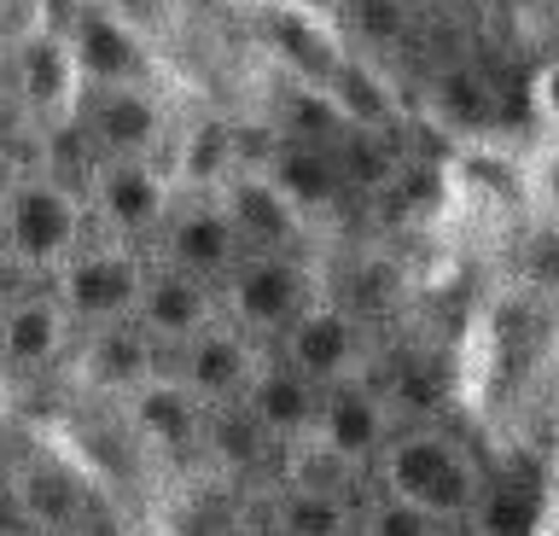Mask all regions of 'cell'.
<instances>
[{
  "instance_id": "1",
  "label": "cell",
  "mask_w": 559,
  "mask_h": 536,
  "mask_svg": "<svg viewBox=\"0 0 559 536\" xmlns=\"http://www.w3.org/2000/svg\"><path fill=\"white\" fill-rule=\"evenodd\" d=\"M379 490L431 513L437 525L461 531L484 501V466L478 455L443 426H402L379 455Z\"/></svg>"
},
{
  "instance_id": "2",
  "label": "cell",
  "mask_w": 559,
  "mask_h": 536,
  "mask_svg": "<svg viewBox=\"0 0 559 536\" xmlns=\"http://www.w3.org/2000/svg\"><path fill=\"white\" fill-rule=\"evenodd\" d=\"M0 228H7V263L17 274L52 281V274L94 239V211H87L82 187L35 169V176L17 187V199L0 211Z\"/></svg>"
},
{
  "instance_id": "3",
  "label": "cell",
  "mask_w": 559,
  "mask_h": 536,
  "mask_svg": "<svg viewBox=\"0 0 559 536\" xmlns=\"http://www.w3.org/2000/svg\"><path fill=\"white\" fill-rule=\"evenodd\" d=\"M146 281H152V251L146 246L94 234L47 286L59 291V303L70 309L76 333H94V326L134 321L140 315V298H146Z\"/></svg>"
},
{
  "instance_id": "4",
  "label": "cell",
  "mask_w": 559,
  "mask_h": 536,
  "mask_svg": "<svg viewBox=\"0 0 559 536\" xmlns=\"http://www.w3.org/2000/svg\"><path fill=\"white\" fill-rule=\"evenodd\" d=\"M321 298V274L304 251H245L239 269L222 281V315L262 344H280Z\"/></svg>"
},
{
  "instance_id": "5",
  "label": "cell",
  "mask_w": 559,
  "mask_h": 536,
  "mask_svg": "<svg viewBox=\"0 0 559 536\" xmlns=\"http://www.w3.org/2000/svg\"><path fill=\"white\" fill-rule=\"evenodd\" d=\"M82 193L99 234L129 239V246H157L181 187L164 158H87Z\"/></svg>"
},
{
  "instance_id": "6",
  "label": "cell",
  "mask_w": 559,
  "mask_h": 536,
  "mask_svg": "<svg viewBox=\"0 0 559 536\" xmlns=\"http://www.w3.org/2000/svg\"><path fill=\"white\" fill-rule=\"evenodd\" d=\"M64 41L76 47L87 88H134V82H164L152 36L140 29L117 0H70L59 12Z\"/></svg>"
},
{
  "instance_id": "7",
  "label": "cell",
  "mask_w": 559,
  "mask_h": 536,
  "mask_svg": "<svg viewBox=\"0 0 559 536\" xmlns=\"http://www.w3.org/2000/svg\"><path fill=\"white\" fill-rule=\"evenodd\" d=\"M87 106V76L64 29H47L24 53H12V111L29 134H70Z\"/></svg>"
},
{
  "instance_id": "8",
  "label": "cell",
  "mask_w": 559,
  "mask_h": 536,
  "mask_svg": "<svg viewBox=\"0 0 559 536\" xmlns=\"http://www.w3.org/2000/svg\"><path fill=\"white\" fill-rule=\"evenodd\" d=\"M274 356L292 361V368L304 379H314L321 391L349 385V379H373V333H367V321L338 298L309 303L292 333L274 344Z\"/></svg>"
},
{
  "instance_id": "9",
  "label": "cell",
  "mask_w": 559,
  "mask_h": 536,
  "mask_svg": "<svg viewBox=\"0 0 559 536\" xmlns=\"http://www.w3.org/2000/svg\"><path fill=\"white\" fill-rule=\"evenodd\" d=\"M94 158H169L175 111L164 82H134V88H87L82 123Z\"/></svg>"
},
{
  "instance_id": "10",
  "label": "cell",
  "mask_w": 559,
  "mask_h": 536,
  "mask_svg": "<svg viewBox=\"0 0 559 536\" xmlns=\"http://www.w3.org/2000/svg\"><path fill=\"white\" fill-rule=\"evenodd\" d=\"M262 368H269V344L251 338V333H245V326H234V321H216L210 333L192 338L187 350L169 356V373L181 379V385L199 396L210 414L239 408L245 396H251V385H257Z\"/></svg>"
},
{
  "instance_id": "11",
  "label": "cell",
  "mask_w": 559,
  "mask_h": 536,
  "mask_svg": "<svg viewBox=\"0 0 559 536\" xmlns=\"http://www.w3.org/2000/svg\"><path fill=\"white\" fill-rule=\"evenodd\" d=\"M239 257H245V239H239L234 216H227V204L216 193H181L169 222H164V234H157V246H152V263L181 269L192 281H210V286H222L239 269Z\"/></svg>"
},
{
  "instance_id": "12",
  "label": "cell",
  "mask_w": 559,
  "mask_h": 536,
  "mask_svg": "<svg viewBox=\"0 0 559 536\" xmlns=\"http://www.w3.org/2000/svg\"><path fill=\"white\" fill-rule=\"evenodd\" d=\"M7 478H12L17 508H24V525L35 536H70L99 508L94 484H87V473L64 455V449H47V443L24 449V455H12Z\"/></svg>"
},
{
  "instance_id": "13",
  "label": "cell",
  "mask_w": 559,
  "mask_h": 536,
  "mask_svg": "<svg viewBox=\"0 0 559 536\" xmlns=\"http://www.w3.org/2000/svg\"><path fill=\"white\" fill-rule=\"evenodd\" d=\"M64 368L87 396H117V403H129L140 385H152V379L169 368V356L140 321H117V326L82 333Z\"/></svg>"
},
{
  "instance_id": "14",
  "label": "cell",
  "mask_w": 559,
  "mask_h": 536,
  "mask_svg": "<svg viewBox=\"0 0 559 536\" xmlns=\"http://www.w3.org/2000/svg\"><path fill=\"white\" fill-rule=\"evenodd\" d=\"M216 199L227 204V216H234L245 251H304L309 246L314 216L280 187V176L269 164H239L234 176L222 181Z\"/></svg>"
},
{
  "instance_id": "15",
  "label": "cell",
  "mask_w": 559,
  "mask_h": 536,
  "mask_svg": "<svg viewBox=\"0 0 559 536\" xmlns=\"http://www.w3.org/2000/svg\"><path fill=\"white\" fill-rule=\"evenodd\" d=\"M76 321L59 303V291H24V298L0 303V373L12 379H35L47 368H64L70 350H76Z\"/></svg>"
},
{
  "instance_id": "16",
  "label": "cell",
  "mask_w": 559,
  "mask_h": 536,
  "mask_svg": "<svg viewBox=\"0 0 559 536\" xmlns=\"http://www.w3.org/2000/svg\"><path fill=\"white\" fill-rule=\"evenodd\" d=\"M321 403H326V391L314 385V379H304L292 361L269 356V368L257 373L251 396L239 403V420L251 426L262 443L297 449V443L314 438V426H321Z\"/></svg>"
},
{
  "instance_id": "17",
  "label": "cell",
  "mask_w": 559,
  "mask_h": 536,
  "mask_svg": "<svg viewBox=\"0 0 559 536\" xmlns=\"http://www.w3.org/2000/svg\"><path fill=\"white\" fill-rule=\"evenodd\" d=\"M391 438H396L391 403H384V391L373 385V379H349V385H332L326 391L314 443L332 449L344 466H356V473L379 466V455H384V443H391Z\"/></svg>"
},
{
  "instance_id": "18",
  "label": "cell",
  "mask_w": 559,
  "mask_h": 536,
  "mask_svg": "<svg viewBox=\"0 0 559 536\" xmlns=\"http://www.w3.org/2000/svg\"><path fill=\"white\" fill-rule=\"evenodd\" d=\"M146 333L164 344V356L175 350H187L199 333H210L222 315V286H210V281H192V274L181 269H164V263H152V281H146V298H140V315H134Z\"/></svg>"
},
{
  "instance_id": "19",
  "label": "cell",
  "mask_w": 559,
  "mask_h": 536,
  "mask_svg": "<svg viewBox=\"0 0 559 536\" xmlns=\"http://www.w3.org/2000/svg\"><path fill=\"white\" fill-rule=\"evenodd\" d=\"M169 176L181 193H222V181L234 176L239 164H257L251 152L239 146V123H227L222 111H199L187 123H175L169 141Z\"/></svg>"
},
{
  "instance_id": "20",
  "label": "cell",
  "mask_w": 559,
  "mask_h": 536,
  "mask_svg": "<svg viewBox=\"0 0 559 536\" xmlns=\"http://www.w3.org/2000/svg\"><path fill=\"white\" fill-rule=\"evenodd\" d=\"M122 414H129V431L146 449H157V455H187V449H199V438H204L210 408L164 368L152 385H140L129 403H122Z\"/></svg>"
},
{
  "instance_id": "21",
  "label": "cell",
  "mask_w": 559,
  "mask_h": 536,
  "mask_svg": "<svg viewBox=\"0 0 559 536\" xmlns=\"http://www.w3.org/2000/svg\"><path fill=\"white\" fill-rule=\"evenodd\" d=\"M280 176V187L304 204L309 216H321L332 211V199L344 193V146H321V141H280L274 134V146H269V158H262Z\"/></svg>"
},
{
  "instance_id": "22",
  "label": "cell",
  "mask_w": 559,
  "mask_h": 536,
  "mask_svg": "<svg viewBox=\"0 0 559 536\" xmlns=\"http://www.w3.org/2000/svg\"><path fill=\"white\" fill-rule=\"evenodd\" d=\"M280 536H356V513L344 496H321V490H280L274 508Z\"/></svg>"
},
{
  "instance_id": "23",
  "label": "cell",
  "mask_w": 559,
  "mask_h": 536,
  "mask_svg": "<svg viewBox=\"0 0 559 536\" xmlns=\"http://www.w3.org/2000/svg\"><path fill=\"white\" fill-rule=\"evenodd\" d=\"M519 187H524V199H531V211H536L542 228L559 234V134H542V141L524 152Z\"/></svg>"
},
{
  "instance_id": "24",
  "label": "cell",
  "mask_w": 559,
  "mask_h": 536,
  "mask_svg": "<svg viewBox=\"0 0 559 536\" xmlns=\"http://www.w3.org/2000/svg\"><path fill=\"white\" fill-rule=\"evenodd\" d=\"M431 111L443 117L454 129H478L489 123V111H496V99H489V82L472 76V71H443L431 82Z\"/></svg>"
},
{
  "instance_id": "25",
  "label": "cell",
  "mask_w": 559,
  "mask_h": 536,
  "mask_svg": "<svg viewBox=\"0 0 559 536\" xmlns=\"http://www.w3.org/2000/svg\"><path fill=\"white\" fill-rule=\"evenodd\" d=\"M443 531L449 525H437L431 513H419V508H408V501H396L384 490L356 513V536H443Z\"/></svg>"
},
{
  "instance_id": "26",
  "label": "cell",
  "mask_w": 559,
  "mask_h": 536,
  "mask_svg": "<svg viewBox=\"0 0 559 536\" xmlns=\"http://www.w3.org/2000/svg\"><path fill=\"white\" fill-rule=\"evenodd\" d=\"M338 12L361 41H396V36H408L419 0H338Z\"/></svg>"
},
{
  "instance_id": "27",
  "label": "cell",
  "mask_w": 559,
  "mask_h": 536,
  "mask_svg": "<svg viewBox=\"0 0 559 536\" xmlns=\"http://www.w3.org/2000/svg\"><path fill=\"white\" fill-rule=\"evenodd\" d=\"M47 29H59L52 0H0V47H7V53H24V47L41 41Z\"/></svg>"
},
{
  "instance_id": "28",
  "label": "cell",
  "mask_w": 559,
  "mask_h": 536,
  "mask_svg": "<svg viewBox=\"0 0 559 536\" xmlns=\"http://www.w3.org/2000/svg\"><path fill=\"white\" fill-rule=\"evenodd\" d=\"M524 111H531L536 134H559V53H548L524 82Z\"/></svg>"
},
{
  "instance_id": "29",
  "label": "cell",
  "mask_w": 559,
  "mask_h": 536,
  "mask_svg": "<svg viewBox=\"0 0 559 536\" xmlns=\"http://www.w3.org/2000/svg\"><path fill=\"white\" fill-rule=\"evenodd\" d=\"M29 176H35V169H29L24 152H17L12 141H0V211H7V204L17 199V187H24Z\"/></svg>"
},
{
  "instance_id": "30",
  "label": "cell",
  "mask_w": 559,
  "mask_h": 536,
  "mask_svg": "<svg viewBox=\"0 0 559 536\" xmlns=\"http://www.w3.org/2000/svg\"><path fill=\"white\" fill-rule=\"evenodd\" d=\"M24 508H17V496H12V478L0 473V536H24Z\"/></svg>"
},
{
  "instance_id": "31",
  "label": "cell",
  "mask_w": 559,
  "mask_h": 536,
  "mask_svg": "<svg viewBox=\"0 0 559 536\" xmlns=\"http://www.w3.org/2000/svg\"><path fill=\"white\" fill-rule=\"evenodd\" d=\"M70 536H129V525H122V519H117L111 508H94V513H87Z\"/></svg>"
},
{
  "instance_id": "32",
  "label": "cell",
  "mask_w": 559,
  "mask_h": 536,
  "mask_svg": "<svg viewBox=\"0 0 559 536\" xmlns=\"http://www.w3.org/2000/svg\"><path fill=\"white\" fill-rule=\"evenodd\" d=\"M181 12H192V19H222V12H234L239 0H175Z\"/></svg>"
},
{
  "instance_id": "33",
  "label": "cell",
  "mask_w": 559,
  "mask_h": 536,
  "mask_svg": "<svg viewBox=\"0 0 559 536\" xmlns=\"http://www.w3.org/2000/svg\"><path fill=\"white\" fill-rule=\"evenodd\" d=\"M426 12H466V7H478V0H419Z\"/></svg>"
},
{
  "instance_id": "34",
  "label": "cell",
  "mask_w": 559,
  "mask_h": 536,
  "mask_svg": "<svg viewBox=\"0 0 559 536\" xmlns=\"http://www.w3.org/2000/svg\"><path fill=\"white\" fill-rule=\"evenodd\" d=\"M0 99H12V53L0 47Z\"/></svg>"
},
{
  "instance_id": "35",
  "label": "cell",
  "mask_w": 559,
  "mask_h": 536,
  "mask_svg": "<svg viewBox=\"0 0 559 536\" xmlns=\"http://www.w3.org/2000/svg\"><path fill=\"white\" fill-rule=\"evenodd\" d=\"M292 7H309V12H321V7H338V0H292Z\"/></svg>"
},
{
  "instance_id": "36",
  "label": "cell",
  "mask_w": 559,
  "mask_h": 536,
  "mask_svg": "<svg viewBox=\"0 0 559 536\" xmlns=\"http://www.w3.org/2000/svg\"><path fill=\"white\" fill-rule=\"evenodd\" d=\"M0 263H7V228H0Z\"/></svg>"
},
{
  "instance_id": "37",
  "label": "cell",
  "mask_w": 559,
  "mask_h": 536,
  "mask_svg": "<svg viewBox=\"0 0 559 536\" xmlns=\"http://www.w3.org/2000/svg\"><path fill=\"white\" fill-rule=\"evenodd\" d=\"M7 466H12V461H7V455H0V473H7Z\"/></svg>"
},
{
  "instance_id": "38",
  "label": "cell",
  "mask_w": 559,
  "mask_h": 536,
  "mask_svg": "<svg viewBox=\"0 0 559 536\" xmlns=\"http://www.w3.org/2000/svg\"><path fill=\"white\" fill-rule=\"evenodd\" d=\"M443 536H461V531H443Z\"/></svg>"
}]
</instances>
